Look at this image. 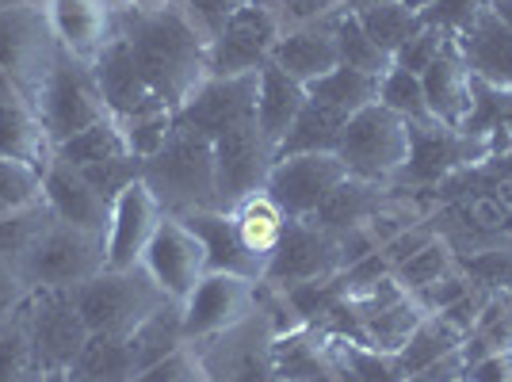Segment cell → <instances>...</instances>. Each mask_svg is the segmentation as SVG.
Here are the masks:
<instances>
[{
  "label": "cell",
  "mask_w": 512,
  "mask_h": 382,
  "mask_svg": "<svg viewBox=\"0 0 512 382\" xmlns=\"http://www.w3.org/2000/svg\"><path fill=\"white\" fill-rule=\"evenodd\" d=\"M123 39L146 85L153 88V96L172 111H180L192 100L195 88L207 81L211 39L176 4L150 12V16H127Z\"/></svg>",
  "instance_id": "cell-1"
},
{
  "label": "cell",
  "mask_w": 512,
  "mask_h": 382,
  "mask_svg": "<svg viewBox=\"0 0 512 382\" xmlns=\"http://www.w3.org/2000/svg\"><path fill=\"white\" fill-rule=\"evenodd\" d=\"M142 180L157 195L165 214L188 218L195 211H222L214 142L192 127H172L165 146L142 161Z\"/></svg>",
  "instance_id": "cell-2"
},
{
  "label": "cell",
  "mask_w": 512,
  "mask_h": 382,
  "mask_svg": "<svg viewBox=\"0 0 512 382\" xmlns=\"http://www.w3.org/2000/svg\"><path fill=\"white\" fill-rule=\"evenodd\" d=\"M409 153H413V127L383 104L356 111L344 123L341 142H337L344 172L379 188H394L402 180Z\"/></svg>",
  "instance_id": "cell-3"
},
{
  "label": "cell",
  "mask_w": 512,
  "mask_h": 382,
  "mask_svg": "<svg viewBox=\"0 0 512 382\" xmlns=\"http://www.w3.org/2000/svg\"><path fill=\"white\" fill-rule=\"evenodd\" d=\"M62 46L50 31L43 0H12L0 8V77L27 104L39 100Z\"/></svg>",
  "instance_id": "cell-4"
},
{
  "label": "cell",
  "mask_w": 512,
  "mask_h": 382,
  "mask_svg": "<svg viewBox=\"0 0 512 382\" xmlns=\"http://www.w3.org/2000/svg\"><path fill=\"white\" fill-rule=\"evenodd\" d=\"M73 302L81 310V321H85L88 333L127 340L169 298L157 291V283L146 276V268H127V272L104 268L100 276L73 287Z\"/></svg>",
  "instance_id": "cell-5"
},
{
  "label": "cell",
  "mask_w": 512,
  "mask_h": 382,
  "mask_svg": "<svg viewBox=\"0 0 512 382\" xmlns=\"http://www.w3.org/2000/svg\"><path fill=\"white\" fill-rule=\"evenodd\" d=\"M107 268L104 237L65 226L50 214L20 260V276L31 291H73Z\"/></svg>",
  "instance_id": "cell-6"
},
{
  "label": "cell",
  "mask_w": 512,
  "mask_h": 382,
  "mask_svg": "<svg viewBox=\"0 0 512 382\" xmlns=\"http://www.w3.org/2000/svg\"><path fill=\"white\" fill-rule=\"evenodd\" d=\"M35 111H39V119H43V127H46V138H50L54 149L62 146V142H69V138H77L81 130L111 119V111H107V104H104V92L96 85L92 65L77 62V58H69V54H58V62H54L43 92H39V100H35Z\"/></svg>",
  "instance_id": "cell-7"
},
{
  "label": "cell",
  "mask_w": 512,
  "mask_h": 382,
  "mask_svg": "<svg viewBox=\"0 0 512 382\" xmlns=\"http://www.w3.org/2000/svg\"><path fill=\"white\" fill-rule=\"evenodd\" d=\"M260 310V279L207 272L195 283V291L180 302V329L188 344H203L222 337Z\"/></svg>",
  "instance_id": "cell-8"
},
{
  "label": "cell",
  "mask_w": 512,
  "mask_h": 382,
  "mask_svg": "<svg viewBox=\"0 0 512 382\" xmlns=\"http://www.w3.org/2000/svg\"><path fill=\"white\" fill-rule=\"evenodd\" d=\"M283 23H279L272 0H249L234 20L211 39L207 50V77H245L260 73L272 62Z\"/></svg>",
  "instance_id": "cell-9"
},
{
  "label": "cell",
  "mask_w": 512,
  "mask_h": 382,
  "mask_svg": "<svg viewBox=\"0 0 512 382\" xmlns=\"http://www.w3.org/2000/svg\"><path fill=\"white\" fill-rule=\"evenodd\" d=\"M341 241L318 226L314 218H291L287 234L264 268V287L272 291H295L302 283H321V279L341 276Z\"/></svg>",
  "instance_id": "cell-10"
},
{
  "label": "cell",
  "mask_w": 512,
  "mask_h": 382,
  "mask_svg": "<svg viewBox=\"0 0 512 382\" xmlns=\"http://www.w3.org/2000/svg\"><path fill=\"white\" fill-rule=\"evenodd\" d=\"M23 310H27V329H31V344H35L39 375L69 371V363L81 356L88 340L73 291H31Z\"/></svg>",
  "instance_id": "cell-11"
},
{
  "label": "cell",
  "mask_w": 512,
  "mask_h": 382,
  "mask_svg": "<svg viewBox=\"0 0 512 382\" xmlns=\"http://www.w3.org/2000/svg\"><path fill=\"white\" fill-rule=\"evenodd\" d=\"M43 8L62 54L85 65L96 62L123 35L130 16L119 0H43Z\"/></svg>",
  "instance_id": "cell-12"
},
{
  "label": "cell",
  "mask_w": 512,
  "mask_h": 382,
  "mask_svg": "<svg viewBox=\"0 0 512 382\" xmlns=\"http://www.w3.org/2000/svg\"><path fill=\"white\" fill-rule=\"evenodd\" d=\"M142 268L157 283V291L180 306L195 291V283L207 276V249L184 218L165 214L142 256Z\"/></svg>",
  "instance_id": "cell-13"
},
{
  "label": "cell",
  "mask_w": 512,
  "mask_h": 382,
  "mask_svg": "<svg viewBox=\"0 0 512 382\" xmlns=\"http://www.w3.org/2000/svg\"><path fill=\"white\" fill-rule=\"evenodd\" d=\"M344 180L348 172L337 153H287L276 157L264 191L287 211V218H314Z\"/></svg>",
  "instance_id": "cell-14"
},
{
  "label": "cell",
  "mask_w": 512,
  "mask_h": 382,
  "mask_svg": "<svg viewBox=\"0 0 512 382\" xmlns=\"http://www.w3.org/2000/svg\"><path fill=\"white\" fill-rule=\"evenodd\" d=\"M214 142V169H218V203L230 211L245 195H253L268 184V172L276 165V149L264 142L256 119H245L237 127L222 130Z\"/></svg>",
  "instance_id": "cell-15"
},
{
  "label": "cell",
  "mask_w": 512,
  "mask_h": 382,
  "mask_svg": "<svg viewBox=\"0 0 512 382\" xmlns=\"http://www.w3.org/2000/svg\"><path fill=\"white\" fill-rule=\"evenodd\" d=\"M161 218H165V211H161L157 195L146 188L142 176L119 191L115 203H111V226H107V237H104L107 268H115V272L142 268V256L150 249Z\"/></svg>",
  "instance_id": "cell-16"
},
{
  "label": "cell",
  "mask_w": 512,
  "mask_h": 382,
  "mask_svg": "<svg viewBox=\"0 0 512 382\" xmlns=\"http://www.w3.org/2000/svg\"><path fill=\"white\" fill-rule=\"evenodd\" d=\"M256 73L245 77H207L192 92V100L176 111L180 127H192L207 138H218L222 130L237 127L245 119H256Z\"/></svg>",
  "instance_id": "cell-17"
},
{
  "label": "cell",
  "mask_w": 512,
  "mask_h": 382,
  "mask_svg": "<svg viewBox=\"0 0 512 382\" xmlns=\"http://www.w3.org/2000/svg\"><path fill=\"white\" fill-rule=\"evenodd\" d=\"M43 203L65 226H77L85 234L107 237L111 203L115 199H107L104 191L92 188L85 180V172L65 165L62 157H50V165L43 169Z\"/></svg>",
  "instance_id": "cell-18"
},
{
  "label": "cell",
  "mask_w": 512,
  "mask_h": 382,
  "mask_svg": "<svg viewBox=\"0 0 512 382\" xmlns=\"http://www.w3.org/2000/svg\"><path fill=\"white\" fill-rule=\"evenodd\" d=\"M421 85H425L428 111L436 123H444L451 130H467V123L474 119V104H478V77L470 73L455 39L428 62V69L421 73Z\"/></svg>",
  "instance_id": "cell-19"
},
{
  "label": "cell",
  "mask_w": 512,
  "mask_h": 382,
  "mask_svg": "<svg viewBox=\"0 0 512 382\" xmlns=\"http://www.w3.org/2000/svg\"><path fill=\"white\" fill-rule=\"evenodd\" d=\"M486 149H490V138L474 134V130H451L444 123L413 127V153H409V165L402 172V180H440L451 169L470 165L474 157H486Z\"/></svg>",
  "instance_id": "cell-20"
},
{
  "label": "cell",
  "mask_w": 512,
  "mask_h": 382,
  "mask_svg": "<svg viewBox=\"0 0 512 382\" xmlns=\"http://www.w3.org/2000/svg\"><path fill=\"white\" fill-rule=\"evenodd\" d=\"M92 73H96V85L104 92L111 119H134V115H146V111H172L153 96V88L146 85V77H142V69L134 62L123 35L92 62Z\"/></svg>",
  "instance_id": "cell-21"
},
{
  "label": "cell",
  "mask_w": 512,
  "mask_h": 382,
  "mask_svg": "<svg viewBox=\"0 0 512 382\" xmlns=\"http://www.w3.org/2000/svg\"><path fill=\"white\" fill-rule=\"evenodd\" d=\"M272 65H279L287 77H295L306 88L321 81L325 73H333L341 65V46H337V31H333V16L283 31L276 50H272Z\"/></svg>",
  "instance_id": "cell-22"
},
{
  "label": "cell",
  "mask_w": 512,
  "mask_h": 382,
  "mask_svg": "<svg viewBox=\"0 0 512 382\" xmlns=\"http://www.w3.org/2000/svg\"><path fill=\"white\" fill-rule=\"evenodd\" d=\"M455 43H459V54L467 58L470 73L482 85L512 92V27L493 8Z\"/></svg>",
  "instance_id": "cell-23"
},
{
  "label": "cell",
  "mask_w": 512,
  "mask_h": 382,
  "mask_svg": "<svg viewBox=\"0 0 512 382\" xmlns=\"http://www.w3.org/2000/svg\"><path fill=\"white\" fill-rule=\"evenodd\" d=\"M302 107H306V85H299L295 77H287L279 65H264L260 73H256V127L264 134V142L276 149L283 146V138H287V130L295 127V119L302 115Z\"/></svg>",
  "instance_id": "cell-24"
},
{
  "label": "cell",
  "mask_w": 512,
  "mask_h": 382,
  "mask_svg": "<svg viewBox=\"0 0 512 382\" xmlns=\"http://www.w3.org/2000/svg\"><path fill=\"white\" fill-rule=\"evenodd\" d=\"M184 222L199 234L203 249H207V272H230V276L264 279V264L241 245L230 211H195V214H188Z\"/></svg>",
  "instance_id": "cell-25"
},
{
  "label": "cell",
  "mask_w": 512,
  "mask_h": 382,
  "mask_svg": "<svg viewBox=\"0 0 512 382\" xmlns=\"http://www.w3.org/2000/svg\"><path fill=\"white\" fill-rule=\"evenodd\" d=\"M0 157L35 165V169H46L54 157V146L46 138L35 104H27L16 92L0 96Z\"/></svg>",
  "instance_id": "cell-26"
},
{
  "label": "cell",
  "mask_w": 512,
  "mask_h": 382,
  "mask_svg": "<svg viewBox=\"0 0 512 382\" xmlns=\"http://www.w3.org/2000/svg\"><path fill=\"white\" fill-rule=\"evenodd\" d=\"M230 218H234L241 245L268 268V260H272V253H276L283 234H287V226H291L287 211L279 207L268 191L260 188V191H253V195H245L241 203H234V207H230Z\"/></svg>",
  "instance_id": "cell-27"
},
{
  "label": "cell",
  "mask_w": 512,
  "mask_h": 382,
  "mask_svg": "<svg viewBox=\"0 0 512 382\" xmlns=\"http://www.w3.org/2000/svg\"><path fill=\"white\" fill-rule=\"evenodd\" d=\"M390 195V188H379V184H367V180H356L348 176L341 188L333 191L325 203L318 207L314 222L325 226L329 234H348V230H360L367 226L375 211L383 207V199Z\"/></svg>",
  "instance_id": "cell-28"
},
{
  "label": "cell",
  "mask_w": 512,
  "mask_h": 382,
  "mask_svg": "<svg viewBox=\"0 0 512 382\" xmlns=\"http://www.w3.org/2000/svg\"><path fill=\"white\" fill-rule=\"evenodd\" d=\"M379 81H383V77L360 73V69H352V65H337L333 73H325L321 81H314V85L306 88V96L318 107L333 111L337 119L348 123L356 111L379 104Z\"/></svg>",
  "instance_id": "cell-29"
},
{
  "label": "cell",
  "mask_w": 512,
  "mask_h": 382,
  "mask_svg": "<svg viewBox=\"0 0 512 382\" xmlns=\"http://www.w3.org/2000/svg\"><path fill=\"white\" fill-rule=\"evenodd\" d=\"M134 375H138V367L130 356V340L88 333L81 356L65 371V382H130Z\"/></svg>",
  "instance_id": "cell-30"
},
{
  "label": "cell",
  "mask_w": 512,
  "mask_h": 382,
  "mask_svg": "<svg viewBox=\"0 0 512 382\" xmlns=\"http://www.w3.org/2000/svg\"><path fill=\"white\" fill-rule=\"evenodd\" d=\"M455 348H463V333L451 329L440 314H425L421 325L413 329V337L406 340V348L398 352V363H402L406 379L413 382L421 371H428L432 363H440L444 356H451Z\"/></svg>",
  "instance_id": "cell-31"
},
{
  "label": "cell",
  "mask_w": 512,
  "mask_h": 382,
  "mask_svg": "<svg viewBox=\"0 0 512 382\" xmlns=\"http://www.w3.org/2000/svg\"><path fill=\"white\" fill-rule=\"evenodd\" d=\"M130 356H134V367H150V363L165 360L169 352L184 348V329H180V306L176 302H165L161 310H153L150 318L142 321L134 333H130Z\"/></svg>",
  "instance_id": "cell-32"
},
{
  "label": "cell",
  "mask_w": 512,
  "mask_h": 382,
  "mask_svg": "<svg viewBox=\"0 0 512 382\" xmlns=\"http://www.w3.org/2000/svg\"><path fill=\"white\" fill-rule=\"evenodd\" d=\"M341 130L344 119H337L333 111H325V107H318L306 96V107L295 119V127L287 130V138H283L276 157H287V153H337Z\"/></svg>",
  "instance_id": "cell-33"
},
{
  "label": "cell",
  "mask_w": 512,
  "mask_h": 382,
  "mask_svg": "<svg viewBox=\"0 0 512 382\" xmlns=\"http://www.w3.org/2000/svg\"><path fill=\"white\" fill-rule=\"evenodd\" d=\"M54 157H62L65 165L73 169H88V165H100V161H115V157H134L123 138V130L115 119H104L96 127L81 130L77 138H69L62 146L54 149Z\"/></svg>",
  "instance_id": "cell-34"
},
{
  "label": "cell",
  "mask_w": 512,
  "mask_h": 382,
  "mask_svg": "<svg viewBox=\"0 0 512 382\" xmlns=\"http://www.w3.org/2000/svg\"><path fill=\"white\" fill-rule=\"evenodd\" d=\"M39 363H35V344L27 329V310H16L0 321V382H39Z\"/></svg>",
  "instance_id": "cell-35"
},
{
  "label": "cell",
  "mask_w": 512,
  "mask_h": 382,
  "mask_svg": "<svg viewBox=\"0 0 512 382\" xmlns=\"http://www.w3.org/2000/svg\"><path fill=\"white\" fill-rule=\"evenodd\" d=\"M356 16H360L363 31L371 35V43L379 46L390 62L409 43V35L421 27V8L417 4H383V8H367Z\"/></svg>",
  "instance_id": "cell-36"
},
{
  "label": "cell",
  "mask_w": 512,
  "mask_h": 382,
  "mask_svg": "<svg viewBox=\"0 0 512 382\" xmlns=\"http://www.w3.org/2000/svg\"><path fill=\"white\" fill-rule=\"evenodd\" d=\"M333 31H337V46H341V65H352V69L371 73V77H386V69L394 62L371 43V35L363 31L360 16L352 8H337L333 12Z\"/></svg>",
  "instance_id": "cell-37"
},
{
  "label": "cell",
  "mask_w": 512,
  "mask_h": 382,
  "mask_svg": "<svg viewBox=\"0 0 512 382\" xmlns=\"http://www.w3.org/2000/svg\"><path fill=\"white\" fill-rule=\"evenodd\" d=\"M379 104L390 107L394 115H402L409 127H428V123H436L432 111H428L421 73H409V69H398V65H390L386 77L379 81Z\"/></svg>",
  "instance_id": "cell-38"
},
{
  "label": "cell",
  "mask_w": 512,
  "mask_h": 382,
  "mask_svg": "<svg viewBox=\"0 0 512 382\" xmlns=\"http://www.w3.org/2000/svg\"><path fill=\"white\" fill-rule=\"evenodd\" d=\"M448 272H455V256H451L448 241H440V234H436L421 253L409 256L406 264H398V268H394V279H398V287H402V291L417 295L421 287L436 283V279H444Z\"/></svg>",
  "instance_id": "cell-39"
},
{
  "label": "cell",
  "mask_w": 512,
  "mask_h": 382,
  "mask_svg": "<svg viewBox=\"0 0 512 382\" xmlns=\"http://www.w3.org/2000/svg\"><path fill=\"white\" fill-rule=\"evenodd\" d=\"M50 222V207L35 203L27 211L0 214V264H12L20 272V260L27 253V245L35 241V234Z\"/></svg>",
  "instance_id": "cell-40"
},
{
  "label": "cell",
  "mask_w": 512,
  "mask_h": 382,
  "mask_svg": "<svg viewBox=\"0 0 512 382\" xmlns=\"http://www.w3.org/2000/svg\"><path fill=\"white\" fill-rule=\"evenodd\" d=\"M43 203V169L0 157V214L27 211Z\"/></svg>",
  "instance_id": "cell-41"
},
{
  "label": "cell",
  "mask_w": 512,
  "mask_h": 382,
  "mask_svg": "<svg viewBox=\"0 0 512 382\" xmlns=\"http://www.w3.org/2000/svg\"><path fill=\"white\" fill-rule=\"evenodd\" d=\"M490 8H493V0H428L425 8H421V23L440 27L444 35L459 39V35H467L470 27L482 20Z\"/></svg>",
  "instance_id": "cell-42"
},
{
  "label": "cell",
  "mask_w": 512,
  "mask_h": 382,
  "mask_svg": "<svg viewBox=\"0 0 512 382\" xmlns=\"http://www.w3.org/2000/svg\"><path fill=\"white\" fill-rule=\"evenodd\" d=\"M130 382H211V379H207V367L199 360V352H195L192 344H184V348L169 352L165 360L142 367Z\"/></svg>",
  "instance_id": "cell-43"
},
{
  "label": "cell",
  "mask_w": 512,
  "mask_h": 382,
  "mask_svg": "<svg viewBox=\"0 0 512 382\" xmlns=\"http://www.w3.org/2000/svg\"><path fill=\"white\" fill-rule=\"evenodd\" d=\"M448 43H451V35H444L440 27L421 23V27L409 35V43L394 54V65H398V69H409V73H425L428 62H432V58H436Z\"/></svg>",
  "instance_id": "cell-44"
},
{
  "label": "cell",
  "mask_w": 512,
  "mask_h": 382,
  "mask_svg": "<svg viewBox=\"0 0 512 382\" xmlns=\"http://www.w3.org/2000/svg\"><path fill=\"white\" fill-rule=\"evenodd\" d=\"M172 4H176V8H180V12L207 35V39H214V35L234 20L249 0H172Z\"/></svg>",
  "instance_id": "cell-45"
},
{
  "label": "cell",
  "mask_w": 512,
  "mask_h": 382,
  "mask_svg": "<svg viewBox=\"0 0 512 382\" xmlns=\"http://www.w3.org/2000/svg\"><path fill=\"white\" fill-rule=\"evenodd\" d=\"M272 8H276L283 31H291V27H306V23L329 20L341 4H337V0H272Z\"/></svg>",
  "instance_id": "cell-46"
},
{
  "label": "cell",
  "mask_w": 512,
  "mask_h": 382,
  "mask_svg": "<svg viewBox=\"0 0 512 382\" xmlns=\"http://www.w3.org/2000/svg\"><path fill=\"white\" fill-rule=\"evenodd\" d=\"M432 237H436V230H428V226H409V230H402L398 237H390L379 253L386 256V264H390V268H398V264H406L409 256L421 253Z\"/></svg>",
  "instance_id": "cell-47"
},
{
  "label": "cell",
  "mask_w": 512,
  "mask_h": 382,
  "mask_svg": "<svg viewBox=\"0 0 512 382\" xmlns=\"http://www.w3.org/2000/svg\"><path fill=\"white\" fill-rule=\"evenodd\" d=\"M463 382H512V344L486 352L474 367L463 371Z\"/></svg>",
  "instance_id": "cell-48"
},
{
  "label": "cell",
  "mask_w": 512,
  "mask_h": 382,
  "mask_svg": "<svg viewBox=\"0 0 512 382\" xmlns=\"http://www.w3.org/2000/svg\"><path fill=\"white\" fill-rule=\"evenodd\" d=\"M27 298H31V287L23 283L20 272L12 264H0V321L8 314H16Z\"/></svg>",
  "instance_id": "cell-49"
},
{
  "label": "cell",
  "mask_w": 512,
  "mask_h": 382,
  "mask_svg": "<svg viewBox=\"0 0 512 382\" xmlns=\"http://www.w3.org/2000/svg\"><path fill=\"white\" fill-rule=\"evenodd\" d=\"M123 8H127L130 16H150V12H161V8H169L172 0H119Z\"/></svg>",
  "instance_id": "cell-50"
},
{
  "label": "cell",
  "mask_w": 512,
  "mask_h": 382,
  "mask_svg": "<svg viewBox=\"0 0 512 382\" xmlns=\"http://www.w3.org/2000/svg\"><path fill=\"white\" fill-rule=\"evenodd\" d=\"M383 4H413V0H348L344 8H352V12H367V8H383Z\"/></svg>",
  "instance_id": "cell-51"
},
{
  "label": "cell",
  "mask_w": 512,
  "mask_h": 382,
  "mask_svg": "<svg viewBox=\"0 0 512 382\" xmlns=\"http://www.w3.org/2000/svg\"><path fill=\"white\" fill-rule=\"evenodd\" d=\"M39 382H65V371H50V375H43Z\"/></svg>",
  "instance_id": "cell-52"
},
{
  "label": "cell",
  "mask_w": 512,
  "mask_h": 382,
  "mask_svg": "<svg viewBox=\"0 0 512 382\" xmlns=\"http://www.w3.org/2000/svg\"><path fill=\"white\" fill-rule=\"evenodd\" d=\"M413 4H417V8H425V4H428V0H413Z\"/></svg>",
  "instance_id": "cell-53"
},
{
  "label": "cell",
  "mask_w": 512,
  "mask_h": 382,
  "mask_svg": "<svg viewBox=\"0 0 512 382\" xmlns=\"http://www.w3.org/2000/svg\"><path fill=\"white\" fill-rule=\"evenodd\" d=\"M4 4H12V0H0V8H4Z\"/></svg>",
  "instance_id": "cell-54"
},
{
  "label": "cell",
  "mask_w": 512,
  "mask_h": 382,
  "mask_svg": "<svg viewBox=\"0 0 512 382\" xmlns=\"http://www.w3.org/2000/svg\"><path fill=\"white\" fill-rule=\"evenodd\" d=\"M337 4H341V8H344V4H348V0H337Z\"/></svg>",
  "instance_id": "cell-55"
}]
</instances>
